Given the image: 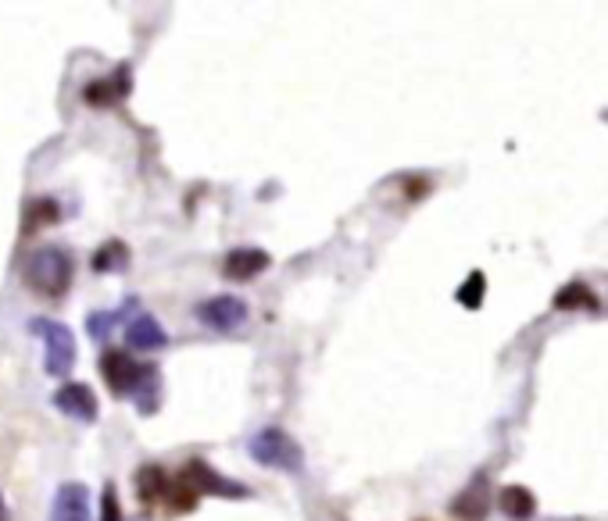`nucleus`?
Masks as SVG:
<instances>
[{"label":"nucleus","mask_w":608,"mask_h":521,"mask_svg":"<svg viewBox=\"0 0 608 521\" xmlns=\"http://www.w3.org/2000/svg\"><path fill=\"white\" fill-rule=\"evenodd\" d=\"M72 279H76V257H72L69 246L44 243L25 257L22 282H25V290L36 293V297L61 300L65 293L72 290Z\"/></svg>","instance_id":"nucleus-1"},{"label":"nucleus","mask_w":608,"mask_h":521,"mask_svg":"<svg viewBox=\"0 0 608 521\" xmlns=\"http://www.w3.org/2000/svg\"><path fill=\"white\" fill-rule=\"evenodd\" d=\"M30 333L44 343V372L50 379H65L76 368L79 347H76V333L58 319H30Z\"/></svg>","instance_id":"nucleus-2"},{"label":"nucleus","mask_w":608,"mask_h":521,"mask_svg":"<svg viewBox=\"0 0 608 521\" xmlns=\"http://www.w3.org/2000/svg\"><path fill=\"white\" fill-rule=\"evenodd\" d=\"M248 454L254 464H262V468H279V472H294V475L305 472V450L297 447L290 432L276 429V425H268V429L251 436Z\"/></svg>","instance_id":"nucleus-3"},{"label":"nucleus","mask_w":608,"mask_h":521,"mask_svg":"<svg viewBox=\"0 0 608 521\" xmlns=\"http://www.w3.org/2000/svg\"><path fill=\"white\" fill-rule=\"evenodd\" d=\"M97 368H101V375L107 382V390H112V396H118V401H133V393L140 390V382H144L147 368L151 364L133 361L126 350H104Z\"/></svg>","instance_id":"nucleus-4"},{"label":"nucleus","mask_w":608,"mask_h":521,"mask_svg":"<svg viewBox=\"0 0 608 521\" xmlns=\"http://www.w3.org/2000/svg\"><path fill=\"white\" fill-rule=\"evenodd\" d=\"M197 322L215 328V333H233V328H243L251 319V308L248 300H240L233 293H219V297H208L200 300V304L194 308Z\"/></svg>","instance_id":"nucleus-5"},{"label":"nucleus","mask_w":608,"mask_h":521,"mask_svg":"<svg viewBox=\"0 0 608 521\" xmlns=\"http://www.w3.org/2000/svg\"><path fill=\"white\" fill-rule=\"evenodd\" d=\"M180 478L197 493V497H229V500H233V497H251V489L243 486V483H237V478L219 475V472L211 468V464L197 461V458L183 464Z\"/></svg>","instance_id":"nucleus-6"},{"label":"nucleus","mask_w":608,"mask_h":521,"mask_svg":"<svg viewBox=\"0 0 608 521\" xmlns=\"http://www.w3.org/2000/svg\"><path fill=\"white\" fill-rule=\"evenodd\" d=\"M54 407L61 410V415H69L83 425L97 421V393H93L87 382H61L58 390H54Z\"/></svg>","instance_id":"nucleus-7"},{"label":"nucleus","mask_w":608,"mask_h":521,"mask_svg":"<svg viewBox=\"0 0 608 521\" xmlns=\"http://www.w3.org/2000/svg\"><path fill=\"white\" fill-rule=\"evenodd\" d=\"M47 521H90V486L87 483H61L54 489L50 518Z\"/></svg>","instance_id":"nucleus-8"},{"label":"nucleus","mask_w":608,"mask_h":521,"mask_svg":"<svg viewBox=\"0 0 608 521\" xmlns=\"http://www.w3.org/2000/svg\"><path fill=\"white\" fill-rule=\"evenodd\" d=\"M268 265H273V257H268L262 246H233L222 260V276L233 282H248L254 276H262Z\"/></svg>","instance_id":"nucleus-9"},{"label":"nucleus","mask_w":608,"mask_h":521,"mask_svg":"<svg viewBox=\"0 0 608 521\" xmlns=\"http://www.w3.org/2000/svg\"><path fill=\"white\" fill-rule=\"evenodd\" d=\"M126 343H129V350L158 354V350L169 347V333H165V325H161V322L154 319V314L140 311L137 319H133V322L126 325Z\"/></svg>","instance_id":"nucleus-10"},{"label":"nucleus","mask_w":608,"mask_h":521,"mask_svg":"<svg viewBox=\"0 0 608 521\" xmlns=\"http://www.w3.org/2000/svg\"><path fill=\"white\" fill-rule=\"evenodd\" d=\"M137 497H140V503L147 507V511H154V507H169L172 478L161 464H144V468L137 472Z\"/></svg>","instance_id":"nucleus-11"},{"label":"nucleus","mask_w":608,"mask_h":521,"mask_svg":"<svg viewBox=\"0 0 608 521\" xmlns=\"http://www.w3.org/2000/svg\"><path fill=\"white\" fill-rule=\"evenodd\" d=\"M486 511H491V486H486V475H477L472 483L458 493L451 503V514L462 521H483Z\"/></svg>","instance_id":"nucleus-12"},{"label":"nucleus","mask_w":608,"mask_h":521,"mask_svg":"<svg viewBox=\"0 0 608 521\" xmlns=\"http://www.w3.org/2000/svg\"><path fill=\"white\" fill-rule=\"evenodd\" d=\"M126 93H129V65H118L115 76L90 82V86L83 90V101L90 107H107V104H118Z\"/></svg>","instance_id":"nucleus-13"},{"label":"nucleus","mask_w":608,"mask_h":521,"mask_svg":"<svg viewBox=\"0 0 608 521\" xmlns=\"http://www.w3.org/2000/svg\"><path fill=\"white\" fill-rule=\"evenodd\" d=\"M140 314V300L137 297H126V304H122L118 311H90L87 314V328H90V336L104 343L107 336L115 333V325H129L133 319Z\"/></svg>","instance_id":"nucleus-14"},{"label":"nucleus","mask_w":608,"mask_h":521,"mask_svg":"<svg viewBox=\"0 0 608 521\" xmlns=\"http://www.w3.org/2000/svg\"><path fill=\"white\" fill-rule=\"evenodd\" d=\"M497 507H502V514L508 521H534L537 514V497L530 486H505L502 493H497Z\"/></svg>","instance_id":"nucleus-15"},{"label":"nucleus","mask_w":608,"mask_h":521,"mask_svg":"<svg viewBox=\"0 0 608 521\" xmlns=\"http://www.w3.org/2000/svg\"><path fill=\"white\" fill-rule=\"evenodd\" d=\"M555 308L559 311H598V293H594L587 282L573 279L555 293Z\"/></svg>","instance_id":"nucleus-16"},{"label":"nucleus","mask_w":608,"mask_h":521,"mask_svg":"<svg viewBox=\"0 0 608 521\" xmlns=\"http://www.w3.org/2000/svg\"><path fill=\"white\" fill-rule=\"evenodd\" d=\"M54 222H58V200L54 197H36L25 204V215H22L25 236H33V232H39L44 225H54Z\"/></svg>","instance_id":"nucleus-17"},{"label":"nucleus","mask_w":608,"mask_h":521,"mask_svg":"<svg viewBox=\"0 0 608 521\" xmlns=\"http://www.w3.org/2000/svg\"><path fill=\"white\" fill-rule=\"evenodd\" d=\"M133 404H137L140 415H154V410H158V404H161V372H158V364L147 368L140 390L133 393Z\"/></svg>","instance_id":"nucleus-18"},{"label":"nucleus","mask_w":608,"mask_h":521,"mask_svg":"<svg viewBox=\"0 0 608 521\" xmlns=\"http://www.w3.org/2000/svg\"><path fill=\"white\" fill-rule=\"evenodd\" d=\"M129 265V251H126V243L122 240H107L97 254H93V271H122Z\"/></svg>","instance_id":"nucleus-19"},{"label":"nucleus","mask_w":608,"mask_h":521,"mask_svg":"<svg viewBox=\"0 0 608 521\" xmlns=\"http://www.w3.org/2000/svg\"><path fill=\"white\" fill-rule=\"evenodd\" d=\"M483 290H486V276H483V271H472V276L455 290V300H458L462 308L477 311V308L483 304Z\"/></svg>","instance_id":"nucleus-20"},{"label":"nucleus","mask_w":608,"mask_h":521,"mask_svg":"<svg viewBox=\"0 0 608 521\" xmlns=\"http://www.w3.org/2000/svg\"><path fill=\"white\" fill-rule=\"evenodd\" d=\"M101 521H122V503H118L115 483H107L101 493Z\"/></svg>","instance_id":"nucleus-21"},{"label":"nucleus","mask_w":608,"mask_h":521,"mask_svg":"<svg viewBox=\"0 0 608 521\" xmlns=\"http://www.w3.org/2000/svg\"><path fill=\"white\" fill-rule=\"evenodd\" d=\"M0 521H8V503H4V497H0Z\"/></svg>","instance_id":"nucleus-22"},{"label":"nucleus","mask_w":608,"mask_h":521,"mask_svg":"<svg viewBox=\"0 0 608 521\" xmlns=\"http://www.w3.org/2000/svg\"><path fill=\"white\" fill-rule=\"evenodd\" d=\"M601 118H605V121H608V112H601Z\"/></svg>","instance_id":"nucleus-23"}]
</instances>
